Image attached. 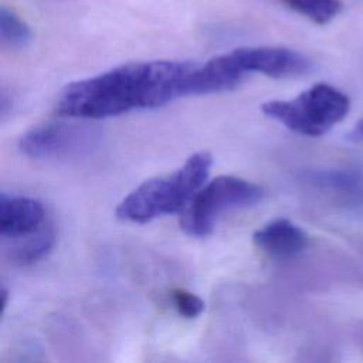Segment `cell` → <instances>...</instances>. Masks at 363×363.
I'll use <instances>...</instances> for the list:
<instances>
[{
  "label": "cell",
  "mask_w": 363,
  "mask_h": 363,
  "mask_svg": "<svg viewBox=\"0 0 363 363\" xmlns=\"http://www.w3.org/2000/svg\"><path fill=\"white\" fill-rule=\"evenodd\" d=\"M194 62L140 61L111 68L68 84L55 112L81 119H102L135 109L159 108L183 96V82Z\"/></svg>",
  "instance_id": "6da1fadb"
},
{
  "label": "cell",
  "mask_w": 363,
  "mask_h": 363,
  "mask_svg": "<svg viewBox=\"0 0 363 363\" xmlns=\"http://www.w3.org/2000/svg\"><path fill=\"white\" fill-rule=\"evenodd\" d=\"M211 164V155L199 152L191 155L173 173L143 182L118 204V218L143 224L184 210L194 194L204 186Z\"/></svg>",
  "instance_id": "7a4b0ae2"
},
{
  "label": "cell",
  "mask_w": 363,
  "mask_h": 363,
  "mask_svg": "<svg viewBox=\"0 0 363 363\" xmlns=\"http://www.w3.org/2000/svg\"><path fill=\"white\" fill-rule=\"evenodd\" d=\"M261 109L295 133L322 136L347 115L350 99L329 84H316L292 99L268 101Z\"/></svg>",
  "instance_id": "3957f363"
},
{
  "label": "cell",
  "mask_w": 363,
  "mask_h": 363,
  "mask_svg": "<svg viewBox=\"0 0 363 363\" xmlns=\"http://www.w3.org/2000/svg\"><path fill=\"white\" fill-rule=\"evenodd\" d=\"M262 189L245 179L218 176L204 184L183 210L182 230L191 237H207L227 210L251 207L262 199Z\"/></svg>",
  "instance_id": "277c9868"
},
{
  "label": "cell",
  "mask_w": 363,
  "mask_h": 363,
  "mask_svg": "<svg viewBox=\"0 0 363 363\" xmlns=\"http://www.w3.org/2000/svg\"><path fill=\"white\" fill-rule=\"evenodd\" d=\"M102 133L85 123H44L27 130L20 150L31 159H65L92 153L98 149Z\"/></svg>",
  "instance_id": "5b68a950"
},
{
  "label": "cell",
  "mask_w": 363,
  "mask_h": 363,
  "mask_svg": "<svg viewBox=\"0 0 363 363\" xmlns=\"http://www.w3.org/2000/svg\"><path fill=\"white\" fill-rule=\"evenodd\" d=\"M245 74L258 72L271 78H292L312 71V61L286 47H241L231 51Z\"/></svg>",
  "instance_id": "8992f818"
},
{
  "label": "cell",
  "mask_w": 363,
  "mask_h": 363,
  "mask_svg": "<svg viewBox=\"0 0 363 363\" xmlns=\"http://www.w3.org/2000/svg\"><path fill=\"white\" fill-rule=\"evenodd\" d=\"M247 74L237 64L233 54H221L204 64H193L183 82V96L207 95L237 88Z\"/></svg>",
  "instance_id": "52a82bcc"
},
{
  "label": "cell",
  "mask_w": 363,
  "mask_h": 363,
  "mask_svg": "<svg viewBox=\"0 0 363 363\" xmlns=\"http://www.w3.org/2000/svg\"><path fill=\"white\" fill-rule=\"evenodd\" d=\"M43 204L31 197L0 196V234L7 238H20L37 231L44 224Z\"/></svg>",
  "instance_id": "ba28073f"
},
{
  "label": "cell",
  "mask_w": 363,
  "mask_h": 363,
  "mask_svg": "<svg viewBox=\"0 0 363 363\" xmlns=\"http://www.w3.org/2000/svg\"><path fill=\"white\" fill-rule=\"evenodd\" d=\"M254 244L275 258H288L299 254L308 245V234L286 218L272 220L252 234Z\"/></svg>",
  "instance_id": "9c48e42d"
},
{
  "label": "cell",
  "mask_w": 363,
  "mask_h": 363,
  "mask_svg": "<svg viewBox=\"0 0 363 363\" xmlns=\"http://www.w3.org/2000/svg\"><path fill=\"white\" fill-rule=\"evenodd\" d=\"M17 242L10 248L9 258L14 265L27 267L43 259L54 247L55 231L48 223H44L37 231L16 238Z\"/></svg>",
  "instance_id": "30bf717a"
},
{
  "label": "cell",
  "mask_w": 363,
  "mask_h": 363,
  "mask_svg": "<svg viewBox=\"0 0 363 363\" xmlns=\"http://www.w3.org/2000/svg\"><path fill=\"white\" fill-rule=\"evenodd\" d=\"M292 11L323 26L333 20L343 9L340 0H281Z\"/></svg>",
  "instance_id": "8fae6325"
},
{
  "label": "cell",
  "mask_w": 363,
  "mask_h": 363,
  "mask_svg": "<svg viewBox=\"0 0 363 363\" xmlns=\"http://www.w3.org/2000/svg\"><path fill=\"white\" fill-rule=\"evenodd\" d=\"M0 40L4 47L24 48L31 41V30L13 10L0 7Z\"/></svg>",
  "instance_id": "7c38bea8"
},
{
  "label": "cell",
  "mask_w": 363,
  "mask_h": 363,
  "mask_svg": "<svg viewBox=\"0 0 363 363\" xmlns=\"http://www.w3.org/2000/svg\"><path fill=\"white\" fill-rule=\"evenodd\" d=\"M172 301L177 312L187 319H194L200 316L201 312L204 311V301L196 294L186 289H180V288L173 289Z\"/></svg>",
  "instance_id": "4fadbf2b"
},
{
  "label": "cell",
  "mask_w": 363,
  "mask_h": 363,
  "mask_svg": "<svg viewBox=\"0 0 363 363\" xmlns=\"http://www.w3.org/2000/svg\"><path fill=\"white\" fill-rule=\"evenodd\" d=\"M349 136L353 140H363V119L356 123V126L353 128V130L350 132Z\"/></svg>",
  "instance_id": "5bb4252c"
}]
</instances>
